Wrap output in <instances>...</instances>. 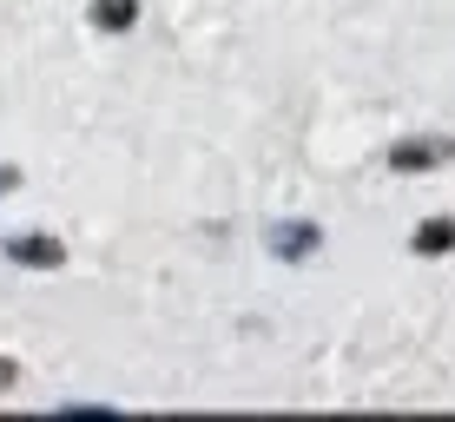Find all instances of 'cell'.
Masks as SVG:
<instances>
[{
    "label": "cell",
    "instance_id": "6da1fadb",
    "mask_svg": "<svg viewBox=\"0 0 455 422\" xmlns=\"http://www.w3.org/2000/svg\"><path fill=\"white\" fill-rule=\"evenodd\" d=\"M264 251L277 264H310L323 251V225L317 218H271V225H264Z\"/></svg>",
    "mask_w": 455,
    "mask_h": 422
},
{
    "label": "cell",
    "instance_id": "7a4b0ae2",
    "mask_svg": "<svg viewBox=\"0 0 455 422\" xmlns=\"http://www.w3.org/2000/svg\"><path fill=\"white\" fill-rule=\"evenodd\" d=\"M0 258L20 264V271H67V244L53 231H7L0 238Z\"/></svg>",
    "mask_w": 455,
    "mask_h": 422
},
{
    "label": "cell",
    "instance_id": "3957f363",
    "mask_svg": "<svg viewBox=\"0 0 455 422\" xmlns=\"http://www.w3.org/2000/svg\"><path fill=\"white\" fill-rule=\"evenodd\" d=\"M443 159H455V139H403V146H389V165L396 171H429Z\"/></svg>",
    "mask_w": 455,
    "mask_h": 422
},
{
    "label": "cell",
    "instance_id": "277c9868",
    "mask_svg": "<svg viewBox=\"0 0 455 422\" xmlns=\"http://www.w3.org/2000/svg\"><path fill=\"white\" fill-rule=\"evenodd\" d=\"M410 251H416V258H449V251H455V218H449V211L422 218L416 238H410Z\"/></svg>",
    "mask_w": 455,
    "mask_h": 422
},
{
    "label": "cell",
    "instance_id": "5b68a950",
    "mask_svg": "<svg viewBox=\"0 0 455 422\" xmlns=\"http://www.w3.org/2000/svg\"><path fill=\"white\" fill-rule=\"evenodd\" d=\"M139 13V0H92V34H132Z\"/></svg>",
    "mask_w": 455,
    "mask_h": 422
},
{
    "label": "cell",
    "instance_id": "8992f818",
    "mask_svg": "<svg viewBox=\"0 0 455 422\" xmlns=\"http://www.w3.org/2000/svg\"><path fill=\"white\" fill-rule=\"evenodd\" d=\"M7 192H20V165H7V159H0V198H7Z\"/></svg>",
    "mask_w": 455,
    "mask_h": 422
},
{
    "label": "cell",
    "instance_id": "52a82bcc",
    "mask_svg": "<svg viewBox=\"0 0 455 422\" xmlns=\"http://www.w3.org/2000/svg\"><path fill=\"white\" fill-rule=\"evenodd\" d=\"M20 383V363H13V356H0V389H13Z\"/></svg>",
    "mask_w": 455,
    "mask_h": 422
}]
</instances>
